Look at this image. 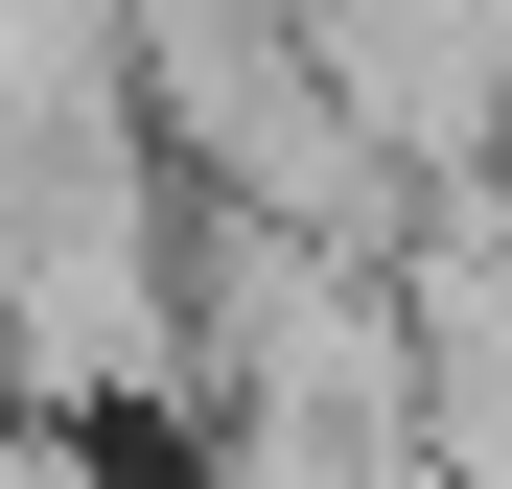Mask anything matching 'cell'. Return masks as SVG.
<instances>
[{
    "label": "cell",
    "mask_w": 512,
    "mask_h": 489,
    "mask_svg": "<svg viewBox=\"0 0 512 489\" xmlns=\"http://www.w3.org/2000/svg\"><path fill=\"white\" fill-rule=\"evenodd\" d=\"M0 489H117V443L94 420H0Z\"/></svg>",
    "instance_id": "6da1fadb"
}]
</instances>
